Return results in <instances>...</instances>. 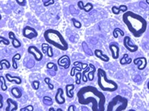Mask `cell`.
<instances>
[{"label":"cell","mask_w":149,"mask_h":111,"mask_svg":"<svg viewBox=\"0 0 149 111\" xmlns=\"http://www.w3.org/2000/svg\"><path fill=\"white\" fill-rule=\"evenodd\" d=\"M23 35L24 37L29 39V40H32V39L37 37L38 34L35 28H32L31 26H27L23 28Z\"/></svg>","instance_id":"7"},{"label":"cell","mask_w":149,"mask_h":111,"mask_svg":"<svg viewBox=\"0 0 149 111\" xmlns=\"http://www.w3.org/2000/svg\"><path fill=\"white\" fill-rule=\"evenodd\" d=\"M42 52H43V54H47V51L48 47H49V45L47 43H43L42 44Z\"/></svg>","instance_id":"41"},{"label":"cell","mask_w":149,"mask_h":111,"mask_svg":"<svg viewBox=\"0 0 149 111\" xmlns=\"http://www.w3.org/2000/svg\"><path fill=\"white\" fill-rule=\"evenodd\" d=\"M8 107L6 108V111H14L18 109V104L16 101L11 99H8L6 101Z\"/></svg>","instance_id":"13"},{"label":"cell","mask_w":149,"mask_h":111,"mask_svg":"<svg viewBox=\"0 0 149 111\" xmlns=\"http://www.w3.org/2000/svg\"><path fill=\"white\" fill-rule=\"evenodd\" d=\"M34 110V108L32 105H28V106L25 107V108H21L20 111H24V110H28V111H32Z\"/></svg>","instance_id":"39"},{"label":"cell","mask_w":149,"mask_h":111,"mask_svg":"<svg viewBox=\"0 0 149 111\" xmlns=\"http://www.w3.org/2000/svg\"><path fill=\"white\" fill-rule=\"evenodd\" d=\"M57 63L59 66L61 67H63L64 69L67 70L68 69L70 66V57L68 55H63L61 56V57H59L58 59V61H57Z\"/></svg>","instance_id":"9"},{"label":"cell","mask_w":149,"mask_h":111,"mask_svg":"<svg viewBox=\"0 0 149 111\" xmlns=\"http://www.w3.org/2000/svg\"><path fill=\"white\" fill-rule=\"evenodd\" d=\"M21 59V55L19 53H17L16 54H14L12 57V66L14 70H17L18 66L17 63V61H19Z\"/></svg>","instance_id":"21"},{"label":"cell","mask_w":149,"mask_h":111,"mask_svg":"<svg viewBox=\"0 0 149 111\" xmlns=\"http://www.w3.org/2000/svg\"><path fill=\"white\" fill-rule=\"evenodd\" d=\"M147 87H148V89L149 90V81L148 82V84H147Z\"/></svg>","instance_id":"48"},{"label":"cell","mask_w":149,"mask_h":111,"mask_svg":"<svg viewBox=\"0 0 149 111\" xmlns=\"http://www.w3.org/2000/svg\"><path fill=\"white\" fill-rule=\"evenodd\" d=\"M128 100L120 95L115 96L107 104V111H123L127 108Z\"/></svg>","instance_id":"5"},{"label":"cell","mask_w":149,"mask_h":111,"mask_svg":"<svg viewBox=\"0 0 149 111\" xmlns=\"http://www.w3.org/2000/svg\"><path fill=\"white\" fill-rule=\"evenodd\" d=\"M131 62H132V59L131 58H129V57H128L127 54H124L122 58L120 60V63H121V65L130 64V63H131Z\"/></svg>","instance_id":"22"},{"label":"cell","mask_w":149,"mask_h":111,"mask_svg":"<svg viewBox=\"0 0 149 111\" xmlns=\"http://www.w3.org/2000/svg\"><path fill=\"white\" fill-rule=\"evenodd\" d=\"M15 1L19 6H22V7L26 5V0H15Z\"/></svg>","instance_id":"38"},{"label":"cell","mask_w":149,"mask_h":111,"mask_svg":"<svg viewBox=\"0 0 149 111\" xmlns=\"http://www.w3.org/2000/svg\"><path fill=\"white\" fill-rule=\"evenodd\" d=\"M1 19H2V15L0 14V20H1Z\"/></svg>","instance_id":"51"},{"label":"cell","mask_w":149,"mask_h":111,"mask_svg":"<svg viewBox=\"0 0 149 111\" xmlns=\"http://www.w3.org/2000/svg\"><path fill=\"white\" fill-rule=\"evenodd\" d=\"M74 66H78L79 65L80 68H82V70H85L87 66H88V65L87 63H81V62H78V61H75L74 63Z\"/></svg>","instance_id":"33"},{"label":"cell","mask_w":149,"mask_h":111,"mask_svg":"<svg viewBox=\"0 0 149 111\" xmlns=\"http://www.w3.org/2000/svg\"><path fill=\"white\" fill-rule=\"evenodd\" d=\"M88 66H90V68H91V72H88V80L90 81H91L94 80V78H95V76H94V75H95V72H96V67L95 66V65H93V63H89V65Z\"/></svg>","instance_id":"20"},{"label":"cell","mask_w":149,"mask_h":111,"mask_svg":"<svg viewBox=\"0 0 149 111\" xmlns=\"http://www.w3.org/2000/svg\"><path fill=\"white\" fill-rule=\"evenodd\" d=\"M3 43L5 46H9V44H10L9 40H8L7 38H6V37H4L2 36H0V43Z\"/></svg>","instance_id":"36"},{"label":"cell","mask_w":149,"mask_h":111,"mask_svg":"<svg viewBox=\"0 0 149 111\" xmlns=\"http://www.w3.org/2000/svg\"><path fill=\"white\" fill-rule=\"evenodd\" d=\"M27 52H28L29 54L33 55L34 58L36 61H42L43 57H44V54L43 52L35 46H30L27 49Z\"/></svg>","instance_id":"6"},{"label":"cell","mask_w":149,"mask_h":111,"mask_svg":"<svg viewBox=\"0 0 149 111\" xmlns=\"http://www.w3.org/2000/svg\"><path fill=\"white\" fill-rule=\"evenodd\" d=\"M78 5V7H79V9H81V10H83L85 11V12H90L92 9H93L94 6L91 3H90V2H88L87 4H86V5H84L83 4V2H82V1H79L77 3Z\"/></svg>","instance_id":"15"},{"label":"cell","mask_w":149,"mask_h":111,"mask_svg":"<svg viewBox=\"0 0 149 111\" xmlns=\"http://www.w3.org/2000/svg\"><path fill=\"white\" fill-rule=\"evenodd\" d=\"M78 102L81 105L91 104L93 111L105 110L106 97L101 92L93 86H86L78 91L77 94Z\"/></svg>","instance_id":"1"},{"label":"cell","mask_w":149,"mask_h":111,"mask_svg":"<svg viewBox=\"0 0 149 111\" xmlns=\"http://www.w3.org/2000/svg\"><path fill=\"white\" fill-rule=\"evenodd\" d=\"M11 94H12V96H14L15 99H19L21 98L22 96V91L19 90L18 87H14L12 89H11Z\"/></svg>","instance_id":"18"},{"label":"cell","mask_w":149,"mask_h":111,"mask_svg":"<svg viewBox=\"0 0 149 111\" xmlns=\"http://www.w3.org/2000/svg\"><path fill=\"white\" fill-rule=\"evenodd\" d=\"M82 68L80 67H78L77 66H74V67L71 69V71H70V76H74L75 75V72L77 71V72H82Z\"/></svg>","instance_id":"31"},{"label":"cell","mask_w":149,"mask_h":111,"mask_svg":"<svg viewBox=\"0 0 149 111\" xmlns=\"http://www.w3.org/2000/svg\"><path fill=\"white\" fill-rule=\"evenodd\" d=\"M53 68L54 69L55 72L58 71V66H57V65H56V63H54L49 62L47 64V70H52Z\"/></svg>","instance_id":"28"},{"label":"cell","mask_w":149,"mask_h":111,"mask_svg":"<svg viewBox=\"0 0 149 111\" xmlns=\"http://www.w3.org/2000/svg\"><path fill=\"white\" fill-rule=\"evenodd\" d=\"M75 110V106L74 105H70L68 108V111H74Z\"/></svg>","instance_id":"46"},{"label":"cell","mask_w":149,"mask_h":111,"mask_svg":"<svg viewBox=\"0 0 149 111\" xmlns=\"http://www.w3.org/2000/svg\"><path fill=\"white\" fill-rule=\"evenodd\" d=\"M6 78L8 80V82H15L16 84L17 85H19V84H21L22 83V79L19 76H12L10 74L7 73L6 75Z\"/></svg>","instance_id":"16"},{"label":"cell","mask_w":149,"mask_h":111,"mask_svg":"<svg viewBox=\"0 0 149 111\" xmlns=\"http://www.w3.org/2000/svg\"><path fill=\"white\" fill-rule=\"evenodd\" d=\"M94 54L104 62H109V57L107 54H104L103 51L100 50V49H95V52H94Z\"/></svg>","instance_id":"14"},{"label":"cell","mask_w":149,"mask_h":111,"mask_svg":"<svg viewBox=\"0 0 149 111\" xmlns=\"http://www.w3.org/2000/svg\"><path fill=\"white\" fill-rule=\"evenodd\" d=\"M44 37L47 43L53 46L56 49L61 51L68 49V43L59 31L55 29L46 30L44 33Z\"/></svg>","instance_id":"3"},{"label":"cell","mask_w":149,"mask_h":111,"mask_svg":"<svg viewBox=\"0 0 149 111\" xmlns=\"http://www.w3.org/2000/svg\"><path fill=\"white\" fill-rule=\"evenodd\" d=\"M82 47H83V51H84L85 53H86L87 55H88V56H93L94 55V52L91 51V49H90L89 46H88V44L86 43L85 41L82 43Z\"/></svg>","instance_id":"19"},{"label":"cell","mask_w":149,"mask_h":111,"mask_svg":"<svg viewBox=\"0 0 149 111\" xmlns=\"http://www.w3.org/2000/svg\"><path fill=\"white\" fill-rule=\"evenodd\" d=\"M44 82H45L47 84H48V87H49V90H53V89H54V85L50 83V78H44Z\"/></svg>","instance_id":"34"},{"label":"cell","mask_w":149,"mask_h":111,"mask_svg":"<svg viewBox=\"0 0 149 111\" xmlns=\"http://www.w3.org/2000/svg\"><path fill=\"white\" fill-rule=\"evenodd\" d=\"M112 34H113V37H114L115 38H118L119 35H121V36H122V37L125 36V33H124V31H121L119 28H115L114 31H113V33Z\"/></svg>","instance_id":"26"},{"label":"cell","mask_w":149,"mask_h":111,"mask_svg":"<svg viewBox=\"0 0 149 111\" xmlns=\"http://www.w3.org/2000/svg\"><path fill=\"white\" fill-rule=\"evenodd\" d=\"M71 21H72V23H73V24H74V26H75V28H80L81 27H82V24H81L80 22L78 21L77 19H74V18H72Z\"/></svg>","instance_id":"32"},{"label":"cell","mask_w":149,"mask_h":111,"mask_svg":"<svg viewBox=\"0 0 149 111\" xmlns=\"http://www.w3.org/2000/svg\"><path fill=\"white\" fill-rule=\"evenodd\" d=\"M118 8H119L120 11H122V12H126V11H127V7L126 5H120L119 7H118Z\"/></svg>","instance_id":"43"},{"label":"cell","mask_w":149,"mask_h":111,"mask_svg":"<svg viewBox=\"0 0 149 111\" xmlns=\"http://www.w3.org/2000/svg\"><path fill=\"white\" fill-rule=\"evenodd\" d=\"M82 76H83V75H82L81 72H77L75 74V78H76V82H75V83H77V84H78V85L81 83Z\"/></svg>","instance_id":"30"},{"label":"cell","mask_w":149,"mask_h":111,"mask_svg":"<svg viewBox=\"0 0 149 111\" xmlns=\"http://www.w3.org/2000/svg\"><path fill=\"white\" fill-rule=\"evenodd\" d=\"M75 88V85L74 84H67L65 87V92H66V95L68 98L69 99H72L74 97V94L72 92V90H74Z\"/></svg>","instance_id":"17"},{"label":"cell","mask_w":149,"mask_h":111,"mask_svg":"<svg viewBox=\"0 0 149 111\" xmlns=\"http://www.w3.org/2000/svg\"><path fill=\"white\" fill-rule=\"evenodd\" d=\"M43 103L45 105H47V106H51L53 104V99H51L50 97H49V96H44L43 98Z\"/></svg>","instance_id":"27"},{"label":"cell","mask_w":149,"mask_h":111,"mask_svg":"<svg viewBox=\"0 0 149 111\" xmlns=\"http://www.w3.org/2000/svg\"><path fill=\"white\" fill-rule=\"evenodd\" d=\"M57 110H60V111H62V110L60 109V108H58V109H57Z\"/></svg>","instance_id":"50"},{"label":"cell","mask_w":149,"mask_h":111,"mask_svg":"<svg viewBox=\"0 0 149 111\" xmlns=\"http://www.w3.org/2000/svg\"><path fill=\"white\" fill-rule=\"evenodd\" d=\"M3 66H6V69L9 70L11 68V63H10V62L8 60L3 59L0 61V70H3Z\"/></svg>","instance_id":"23"},{"label":"cell","mask_w":149,"mask_h":111,"mask_svg":"<svg viewBox=\"0 0 149 111\" xmlns=\"http://www.w3.org/2000/svg\"><path fill=\"white\" fill-rule=\"evenodd\" d=\"M109 49L111 51V54H112V57L113 59L117 60L119 57L120 49L116 43H112L109 45Z\"/></svg>","instance_id":"12"},{"label":"cell","mask_w":149,"mask_h":111,"mask_svg":"<svg viewBox=\"0 0 149 111\" xmlns=\"http://www.w3.org/2000/svg\"><path fill=\"white\" fill-rule=\"evenodd\" d=\"M0 83H1V90L2 91H6L8 90V87L6 83V78L2 75H0Z\"/></svg>","instance_id":"25"},{"label":"cell","mask_w":149,"mask_h":111,"mask_svg":"<svg viewBox=\"0 0 149 111\" xmlns=\"http://www.w3.org/2000/svg\"><path fill=\"white\" fill-rule=\"evenodd\" d=\"M133 63L135 65H138L140 63V65L138 66V70H143L146 69V67L147 66V59L146 57H138V58H136L133 61Z\"/></svg>","instance_id":"10"},{"label":"cell","mask_w":149,"mask_h":111,"mask_svg":"<svg viewBox=\"0 0 149 111\" xmlns=\"http://www.w3.org/2000/svg\"><path fill=\"white\" fill-rule=\"evenodd\" d=\"M90 70H91V68L88 66H87V67L83 70V72H82V75H83V76H82V80H83V82H87L88 81V76L86 75V74H87V72H88L90 71Z\"/></svg>","instance_id":"24"},{"label":"cell","mask_w":149,"mask_h":111,"mask_svg":"<svg viewBox=\"0 0 149 111\" xmlns=\"http://www.w3.org/2000/svg\"><path fill=\"white\" fill-rule=\"evenodd\" d=\"M12 45L15 49H18L21 46V43L19 42V40L16 37L14 39H12Z\"/></svg>","instance_id":"29"},{"label":"cell","mask_w":149,"mask_h":111,"mask_svg":"<svg viewBox=\"0 0 149 111\" xmlns=\"http://www.w3.org/2000/svg\"><path fill=\"white\" fill-rule=\"evenodd\" d=\"M64 90L61 88H58L57 92H56V96H55V100L56 103L59 105L63 104L65 103V99L63 97Z\"/></svg>","instance_id":"11"},{"label":"cell","mask_w":149,"mask_h":111,"mask_svg":"<svg viewBox=\"0 0 149 111\" xmlns=\"http://www.w3.org/2000/svg\"><path fill=\"white\" fill-rule=\"evenodd\" d=\"M148 63H149V61H148Z\"/></svg>","instance_id":"52"},{"label":"cell","mask_w":149,"mask_h":111,"mask_svg":"<svg viewBox=\"0 0 149 111\" xmlns=\"http://www.w3.org/2000/svg\"><path fill=\"white\" fill-rule=\"evenodd\" d=\"M49 111H51V110L54 111V110H55L54 108H49Z\"/></svg>","instance_id":"47"},{"label":"cell","mask_w":149,"mask_h":111,"mask_svg":"<svg viewBox=\"0 0 149 111\" xmlns=\"http://www.w3.org/2000/svg\"><path fill=\"white\" fill-rule=\"evenodd\" d=\"M8 37H9V39H10V40H12V39H14V37H15V34H14V32H13V31H9Z\"/></svg>","instance_id":"45"},{"label":"cell","mask_w":149,"mask_h":111,"mask_svg":"<svg viewBox=\"0 0 149 111\" xmlns=\"http://www.w3.org/2000/svg\"><path fill=\"white\" fill-rule=\"evenodd\" d=\"M3 96H2V95L0 94V109H2V108H3Z\"/></svg>","instance_id":"44"},{"label":"cell","mask_w":149,"mask_h":111,"mask_svg":"<svg viewBox=\"0 0 149 111\" xmlns=\"http://www.w3.org/2000/svg\"><path fill=\"white\" fill-rule=\"evenodd\" d=\"M97 84L99 88L102 91L112 92L117 90L118 88L117 83H116L114 81L108 79L105 70L99 68L97 70Z\"/></svg>","instance_id":"4"},{"label":"cell","mask_w":149,"mask_h":111,"mask_svg":"<svg viewBox=\"0 0 149 111\" xmlns=\"http://www.w3.org/2000/svg\"><path fill=\"white\" fill-rule=\"evenodd\" d=\"M47 54L49 57H53V49H52V47L50 46H49L48 47L47 51Z\"/></svg>","instance_id":"37"},{"label":"cell","mask_w":149,"mask_h":111,"mask_svg":"<svg viewBox=\"0 0 149 111\" xmlns=\"http://www.w3.org/2000/svg\"><path fill=\"white\" fill-rule=\"evenodd\" d=\"M112 11L114 14H119L120 12H121V11H120V10H119V8L116 7V6H112Z\"/></svg>","instance_id":"40"},{"label":"cell","mask_w":149,"mask_h":111,"mask_svg":"<svg viewBox=\"0 0 149 111\" xmlns=\"http://www.w3.org/2000/svg\"><path fill=\"white\" fill-rule=\"evenodd\" d=\"M123 45H124V46L125 47V49L129 51L130 52H132V53L137 52L139 49L138 46L134 45L132 43L131 39H130V37L128 36L125 37V38L123 40Z\"/></svg>","instance_id":"8"},{"label":"cell","mask_w":149,"mask_h":111,"mask_svg":"<svg viewBox=\"0 0 149 111\" xmlns=\"http://www.w3.org/2000/svg\"><path fill=\"white\" fill-rule=\"evenodd\" d=\"M55 3L54 0H48L47 2H46L44 3V5L45 7H48L49 5H52Z\"/></svg>","instance_id":"42"},{"label":"cell","mask_w":149,"mask_h":111,"mask_svg":"<svg viewBox=\"0 0 149 111\" xmlns=\"http://www.w3.org/2000/svg\"><path fill=\"white\" fill-rule=\"evenodd\" d=\"M32 87L35 90H38L40 87V81H34L32 83Z\"/></svg>","instance_id":"35"},{"label":"cell","mask_w":149,"mask_h":111,"mask_svg":"<svg viewBox=\"0 0 149 111\" xmlns=\"http://www.w3.org/2000/svg\"><path fill=\"white\" fill-rule=\"evenodd\" d=\"M146 3L148 4V5H149V0H146Z\"/></svg>","instance_id":"49"},{"label":"cell","mask_w":149,"mask_h":111,"mask_svg":"<svg viewBox=\"0 0 149 111\" xmlns=\"http://www.w3.org/2000/svg\"><path fill=\"white\" fill-rule=\"evenodd\" d=\"M122 20L130 33L135 37H140L147 29V21L132 11H126L122 16Z\"/></svg>","instance_id":"2"}]
</instances>
